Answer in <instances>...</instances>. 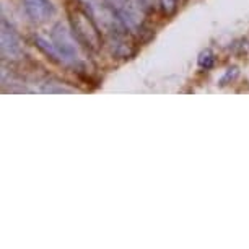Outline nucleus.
<instances>
[{
    "mask_svg": "<svg viewBox=\"0 0 249 249\" xmlns=\"http://www.w3.org/2000/svg\"><path fill=\"white\" fill-rule=\"evenodd\" d=\"M77 37H75L73 31H70L67 26L62 23H57L53 31H51V37H44L37 35L35 37V43L46 55H49L54 62H59L62 65H69L73 69H82V55H80Z\"/></svg>",
    "mask_w": 249,
    "mask_h": 249,
    "instance_id": "obj_1",
    "label": "nucleus"
},
{
    "mask_svg": "<svg viewBox=\"0 0 249 249\" xmlns=\"http://www.w3.org/2000/svg\"><path fill=\"white\" fill-rule=\"evenodd\" d=\"M70 21H72V31L78 43L85 44L87 48L96 51L101 46V35L96 26L93 15L83 7H75L70 10Z\"/></svg>",
    "mask_w": 249,
    "mask_h": 249,
    "instance_id": "obj_2",
    "label": "nucleus"
},
{
    "mask_svg": "<svg viewBox=\"0 0 249 249\" xmlns=\"http://www.w3.org/2000/svg\"><path fill=\"white\" fill-rule=\"evenodd\" d=\"M109 7L114 10L117 18L121 20L125 30L139 31L142 30V10L137 7L134 0H106Z\"/></svg>",
    "mask_w": 249,
    "mask_h": 249,
    "instance_id": "obj_3",
    "label": "nucleus"
},
{
    "mask_svg": "<svg viewBox=\"0 0 249 249\" xmlns=\"http://www.w3.org/2000/svg\"><path fill=\"white\" fill-rule=\"evenodd\" d=\"M0 48H2L3 59L18 60L23 57L21 39L5 20H2V26H0Z\"/></svg>",
    "mask_w": 249,
    "mask_h": 249,
    "instance_id": "obj_4",
    "label": "nucleus"
},
{
    "mask_svg": "<svg viewBox=\"0 0 249 249\" xmlns=\"http://www.w3.org/2000/svg\"><path fill=\"white\" fill-rule=\"evenodd\" d=\"M23 7L35 23H46L55 15V7L51 0H23Z\"/></svg>",
    "mask_w": 249,
    "mask_h": 249,
    "instance_id": "obj_5",
    "label": "nucleus"
},
{
    "mask_svg": "<svg viewBox=\"0 0 249 249\" xmlns=\"http://www.w3.org/2000/svg\"><path fill=\"white\" fill-rule=\"evenodd\" d=\"M213 62H215V55H213L212 51L210 49L202 51L200 55H199V67L209 70V69L213 67Z\"/></svg>",
    "mask_w": 249,
    "mask_h": 249,
    "instance_id": "obj_6",
    "label": "nucleus"
},
{
    "mask_svg": "<svg viewBox=\"0 0 249 249\" xmlns=\"http://www.w3.org/2000/svg\"><path fill=\"white\" fill-rule=\"evenodd\" d=\"M160 3H161L163 12L168 13V15L175 13L178 8V0H160Z\"/></svg>",
    "mask_w": 249,
    "mask_h": 249,
    "instance_id": "obj_7",
    "label": "nucleus"
},
{
    "mask_svg": "<svg viewBox=\"0 0 249 249\" xmlns=\"http://www.w3.org/2000/svg\"><path fill=\"white\" fill-rule=\"evenodd\" d=\"M135 3H137V7L142 10L143 13L150 10V7H152V0H134Z\"/></svg>",
    "mask_w": 249,
    "mask_h": 249,
    "instance_id": "obj_8",
    "label": "nucleus"
}]
</instances>
